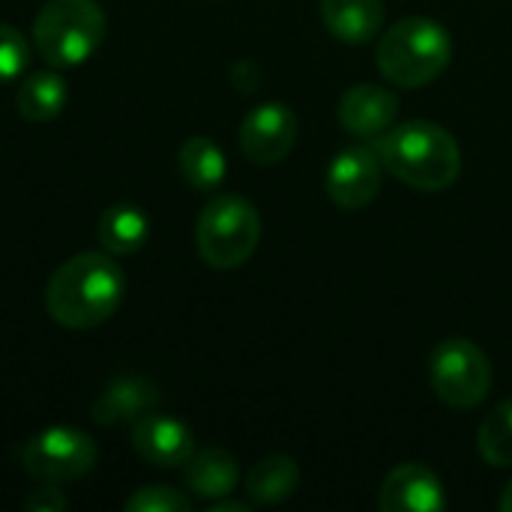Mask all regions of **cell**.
<instances>
[{
    "mask_svg": "<svg viewBox=\"0 0 512 512\" xmlns=\"http://www.w3.org/2000/svg\"><path fill=\"white\" fill-rule=\"evenodd\" d=\"M480 456L492 468H512V399L501 402L477 432Z\"/></svg>",
    "mask_w": 512,
    "mask_h": 512,
    "instance_id": "20",
    "label": "cell"
},
{
    "mask_svg": "<svg viewBox=\"0 0 512 512\" xmlns=\"http://www.w3.org/2000/svg\"><path fill=\"white\" fill-rule=\"evenodd\" d=\"M69 99V87L63 75L57 72H33L18 87V114L30 123H48L54 120Z\"/></svg>",
    "mask_w": 512,
    "mask_h": 512,
    "instance_id": "18",
    "label": "cell"
},
{
    "mask_svg": "<svg viewBox=\"0 0 512 512\" xmlns=\"http://www.w3.org/2000/svg\"><path fill=\"white\" fill-rule=\"evenodd\" d=\"M159 402V390L144 375H120L114 378L99 399L90 405L93 423L111 429V426H132L144 414H150Z\"/></svg>",
    "mask_w": 512,
    "mask_h": 512,
    "instance_id": "13",
    "label": "cell"
},
{
    "mask_svg": "<svg viewBox=\"0 0 512 512\" xmlns=\"http://www.w3.org/2000/svg\"><path fill=\"white\" fill-rule=\"evenodd\" d=\"M123 291V270L111 252H81L51 273L42 300L60 327L93 330L120 309Z\"/></svg>",
    "mask_w": 512,
    "mask_h": 512,
    "instance_id": "1",
    "label": "cell"
},
{
    "mask_svg": "<svg viewBox=\"0 0 512 512\" xmlns=\"http://www.w3.org/2000/svg\"><path fill=\"white\" fill-rule=\"evenodd\" d=\"M126 512H189L192 501L189 495L171 489V486H141L129 495L123 504Z\"/></svg>",
    "mask_w": 512,
    "mask_h": 512,
    "instance_id": "21",
    "label": "cell"
},
{
    "mask_svg": "<svg viewBox=\"0 0 512 512\" xmlns=\"http://www.w3.org/2000/svg\"><path fill=\"white\" fill-rule=\"evenodd\" d=\"M399 99L384 84H354L339 99V123L348 135L363 141H378L387 129L396 126Z\"/></svg>",
    "mask_w": 512,
    "mask_h": 512,
    "instance_id": "10",
    "label": "cell"
},
{
    "mask_svg": "<svg viewBox=\"0 0 512 512\" xmlns=\"http://www.w3.org/2000/svg\"><path fill=\"white\" fill-rule=\"evenodd\" d=\"M429 375L438 399L459 411L483 405L492 390V360L477 342L462 336L444 339L432 351Z\"/></svg>",
    "mask_w": 512,
    "mask_h": 512,
    "instance_id": "6",
    "label": "cell"
},
{
    "mask_svg": "<svg viewBox=\"0 0 512 512\" xmlns=\"http://www.w3.org/2000/svg\"><path fill=\"white\" fill-rule=\"evenodd\" d=\"M132 450L153 468H180L195 453V435L168 414H144L132 423Z\"/></svg>",
    "mask_w": 512,
    "mask_h": 512,
    "instance_id": "11",
    "label": "cell"
},
{
    "mask_svg": "<svg viewBox=\"0 0 512 512\" xmlns=\"http://www.w3.org/2000/svg\"><path fill=\"white\" fill-rule=\"evenodd\" d=\"M384 180V165L375 147H345L327 168V195L342 210H363L369 207Z\"/></svg>",
    "mask_w": 512,
    "mask_h": 512,
    "instance_id": "9",
    "label": "cell"
},
{
    "mask_svg": "<svg viewBox=\"0 0 512 512\" xmlns=\"http://www.w3.org/2000/svg\"><path fill=\"white\" fill-rule=\"evenodd\" d=\"M108 21L96 0H48L33 21V48L54 69H75L87 63L102 39Z\"/></svg>",
    "mask_w": 512,
    "mask_h": 512,
    "instance_id": "4",
    "label": "cell"
},
{
    "mask_svg": "<svg viewBox=\"0 0 512 512\" xmlns=\"http://www.w3.org/2000/svg\"><path fill=\"white\" fill-rule=\"evenodd\" d=\"M375 153L399 183L420 192H441L459 180V141L432 120H411L387 129L375 141Z\"/></svg>",
    "mask_w": 512,
    "mask_h": 512,
    "instance_id": "2",
    "label": "cell"
},
{
    "mask_svg": "<svg viewBox=\"0 0 512 512\" xmlns=\"http://www.w3.org/2000/svg\"><path fill=\"white\" fill-rule=\"evenodd\" d=\"M210 512H249V504H246V501L219 498V501H210Z\"/></svg>",
    "mask_w": 512,
    "mask_h": 512,
    "instance_id": "24",
    "label": "cell"
},
{
    "mask_svg": "<svg viewBox=\"0 0 512 512\" xmlns=\"http://www.w3.org/2000/svg\"><path fill=\"white\" fill-rule=\"evenodd\" d=\"M453 57V39L447 27L426 15H408L396 21L378 45V69L396 87L414 90L432 84Z\"/></svg>",
    "mask_w": 512,
    "mask_h": 512,
    "instance_id": "3",
    "label": "cell"
},
{
    "mask_svg": "<svg viewBox=\"0 0 512 512\" xmlns=\"http://www.w3.org/2000/svg\"><path fill=\"white\" fill-rule=\"evenodd\" d=\"M66 495L60 492V486L54 483H39L27 498H24V510L30 512H60L66 510Z\"/></svg>",
    "mask_w": 512,
    "mask_h": 512,
    "instance_id": "23",
    "label": "cell"
},
{
    "mask_svg": "<svg viewBox=\"0 0 512 512\" xmlns=\"http://www.w3.org/2000/svg\"><path fill=\"white\" fill-rule=\"evenodd\" d=\"M378 507L384 512H441L447 507L444 483L432 468L405 462L384 477Z\"/></svg>",
    "mask_w": 512,
    "mask_h": 512,
    "instance_id": "12",
    "label": "cell"
},
{
    "mask_svg": "<svg viewBox=\"0 0 512 512\" xmlns=\"http://www.w3.org/2000/svg\"><path fill=\"white\" fill-rule=\"evenodd\" d=\"M183 483L195 498L219 501V498H228L237 489L240 465L228 450L207 447L201 453H192V459L186 462V471H183Z\"/></svg>",
    "mask_w": 512,
    "mask_h": 512,
    "instance_id": "15",
    "label": "cell"
},
{
    "mask_svg": "<svg viewBox=\"0 0 512 512\" xmlns=\"http://www.w3.org/2000/svg\"><path fill=\"white\" fill-rule=\"evenodd\" d=\"M501 510L512 512V480H510V483H507L504 495H501Z\"/></svg>",
    "mask_w": 512,
    "mask_h": 512,
    "instance_id": "25",
    "label": "cell"
},
{
    "mask_svg": "<svg viewBox=\"0 0 512 512\" xmlns=\"http://www.w3.org/2000/svg\"><path fill=\"white\" fill-rule=\"evenodd\" d=\"M297 144V114L285 102H261L240 123V150L255 165L282 162Z\"/></svg>",
    "mask_w": 512,
    "mask_h": 512,
    "instance_id": "8",
    "label": "cell"
},
{
    "mask_svg": "<svg viewBox=\"0 0 512 512\" xmlns=\"http://www.w3.org/2000/svg\"><path fill=\"white\" fill-rule=\"evenodd\" d=\"M324 27L348 45L375 39L384 27V0H321Z\"/></svg>",
    "mask_w": 512,
    "mask_h": 512,
    "instance_id": "14",
    "label": "cell"
},
{
    "mask_svg": "<svg viewBox=\"0 0 512 512\" xmlns=\"http://www.w3.org/2000/svg\"><path fill=\"white\" fill-rule=\"evenodd\" d=\"M99 246L111 255H135L150 237L147 213L135 204H111L96 225Z\"/></svg>",
    "mask_w": 512,
    "mask_h": 512,
    "instance_id": "17",
    "label": "cell"
},
{
    "mask_svg": "<svg viewBox=\"0 0 512 512\" xmlns=\"http://www.w3.org/2000/svg\"><path fill=\"white\" fill-rule=\"evenodd\" d=\"M18 459L24 474L33 477L36 483L63 486L93 471L99 450L90 441V435H84L75 426H48L24 441Z\"/></svg>",
    "mask_w": 512,
    "mask_h": 512,
    "instance_id": "7",
    "label": "cell"
},
{
    "mask_svg": "<svg viewBox=\"0 0 512 512\" xmlns=\"http://www.w3.org/2000/svg\"><path fill=\"white\" fill-rule=\"evenodd\" d=\"M180 171L192 189L210 192L225 180L228 162H225V153L216 141L195 135V138L183 141V147H180Z\"/></svg>",
    "mask_w": 512,
    "mask_h": 512,
    "instance_id": "19",
    "label": "cell"
},
{
    "mask_svg": "<svg viewBox=\"0 0 512 512\" xmlns=\"http://www.w3.org/2000/svg\"><path fill=\"white\" fill-rule=\"evenodd\" d=\"M297 486H300V468L285 453L258 459L246 477V495L258 507H273L288 501L297 492Z\"/></svg>",
    "mask_w": 512,
    "mask_h": 512,
    "instance_id": "16",
    "label": "cell"
},
{
    "mask_svg": "<svg viewBox=\"0 0 512 512\" xmlns=\"http://www.w3.org/2000/svg\"><path fill=\"white\" fill-rule=\"evenodd\" d=\"M261 240V216L255 204L243 195H216L204 204L195 243L198 255L216 270H237L243 267Z\"/></svg>",
    "mask_w": 512,
    "mask_h": 512,
    "instance_id": "5",
    "label": "cell"
},
{
    "mask_svg": "<svg viewBox=\"0 0 512 512\" xmlns=\"http://www.w3.org/2000/svg\"><path fill=\"white\" fill-rule=\"evenodd\" d=\"M30 63V45L12 24L0 21V84L15 81Z\"/></svg>",
    "mask_w": 512,
    "mask_h": 512,
    "instance_id": "22",
    "label": "cell"
}]
</instances>
